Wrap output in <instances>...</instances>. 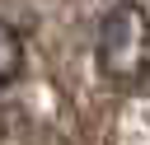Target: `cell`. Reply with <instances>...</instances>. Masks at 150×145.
I'll return each mask as SVG.
<instances>
[{"instance_id":"2","label":"cell","mask_w":150,"mask_h":145,"mask_svg":"<svg viewBox=\"0 0 150 145\" xmlns=\"http://www.w3.org/2000/svg\"><path fill=\"white\" fill-rule=\"evenodd\" d=\"M19 75H23V37L14 23L0 19V89H9Z\"/></svg>"},{"instance_id":"1","label":"cell","mask_w":150,"mask_h":145,"mask_svg":"<svg viewBox=\"0 0 150 145\" xmlns=\"http://www.w3.org/2000/svg\"><path fill=\"white\" fill-rule=\"evenodd\" d=\"M94 61H98L103 80L117 89H136L150 80V14L136 0H122L98 19Z\"/></svg>"}]
</instances>
